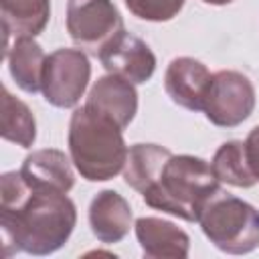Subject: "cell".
I'll return each mask as SVG.
<instances>
[{
    "label": "cell",
    "instance_id": "cell-8",
    "mask_svg": "<svg viewBox=\"0 0 259 259\" xmlns=\"http://www.w3.org/2000/svg\"><path fill=\"white\" fill-rule=\"evenodd\" d=\"M99 61L109 75H117L134 85L148 83L156 71L154 51L142 38L125 30L99 53Z\"/></svg>",
    "mask_w": 259,
    "mask_h": 259
},
{
    "label": "cell",
    "instance_id": "cell-6",
    "mask_svg": "<svg viewBox=\"0 0 259 259\" xmlns=\"http://www.w3.org/2000/svg\"><path fill=\"white\" fill-rule=\"evenodd\" d=\"M89 79L91 63L81 49H57L47 55L40 91L53 107L71 109L81 101Z\"/></svg>",
    "mask_w": 259,
    "mask_h": 259
},
{
    "label": "cell",
    "instance_id": "cell-18",
    "mask_svg": "<svg viewBox=\"0 0 259 259\" xmlns=\"http://www.w3.org/2000/svg\"><path fill=\"white\" fill-rule=\"evenodd\" d=\"M2 138L20 146L32 148L36 140V119L30 107L14 97L6 87L2 89Z\"/></svg>",
    "mask_w": 259,
    "mask_h": 259
},
{
    "label": "cell",
    "instance_id": "cell-3",
    "mask_svg": "<svg viewBox=\"0 0 259 259\" xmlns=\"http://www.w3.org/2000/svg\"><path fill=\"white\" fill-rule=\"evenodd\" d=\"M121 127L107 115L81 105L69 121V156L81 178L105 182L115 178L127 160Z\"/></svg>",
    "mask_w": 259,
    "mask_h": 259
},
{
    "label": "cell",
    "instance_id": "cell-7",
    "mask_svg": "<svg viewBox=\"0 0 259 259\" xmlns=\"http://www.w3.org/2000/svg\"><path fill=\"white\" fill-rule=\"evenodd\" d=\"M255 87L241 71H219L212 75L206 97L204 115L217 127H237L251 117L255 109Z\"/></svg>",
    "mask_w": 259,
    "mask_h": 259
},
{
    "label": "cell",
    "instance_id": "cell-11",
    "mask_svg": "<svg viewBox=\"0 0 259 259\" xmlns=\"http://www.w3.org/2000/svg\"><path fill=\"white\" fill-rule=\"evenodd\" d=\"M132 206L115 190H101L89 204V227L99 243H119L132 227Z\"/></svg>",
    "mask_w": 259,
    "mask_h": 259
},
{
    "label": "cell",
    "instance_id": "cell-2",
    "mask_svg": "<svg viewBox=\"0 0 259 259\" xmlns=\"http://www.w3.org/2000/svg\"><path fill=\"white\" fill-rule=\"evenodd\" d=\"M221 188L210 164L198 156H170L154 182L142 192L148 206L196 223L206 200Z\"/></svg>",
    "mask_w": 259,
    "mask_h": 259
},
{
    "label": "cell",
    "instance_id": "cell-14",
    "mask_svg": "<svg viewBox=\"0 0 259 259\" xmlns=\"http://www.w3.org/2000/svg\"><path fill=\"white\" fill-rule=\"evenodd\" d=\"M4 45L10 36H38L51 16V0H0ZM4 49V51H6Z\"/></svg>",
    "mask_w": 259,
    "mask_h": 259
},
{
    "label": "cell",
    "instance_id": "cell-5",
    "mask_svg": "<svg viewBox=\"0 0 259 259\" xmlns=\"http://www.w3.org/2000/svg\"><path fill=\"white\" fill-rule=\"evenodd\" d=\"M121 30L123 18L111 0L67 2V32L81 51L99 57Z\"/></svg>",
    "mask_w": 259,
    "mask_h": 259
},
{
    "label": "cell",
    "instance_id": "cell-13",
    "mask_svg": "<svg viewBox=\"0 0 259 259\" xmlns=\"http://www.w3.org/2000/svg\"><path fill=\"white\" fill-rule=\"evenodd\" d=\"M22 176L28 184L38 188H51L59 192H69L75 186L73 160L55 148H45L28 154L20 166Z\"/></svg>",
    "mask_w": 259,
    "mask_h": 259
},
{
    "label": "cell",
    "instance_id": "cell-17",
    "mask_svg": "<svg viewBox=\"0 0 259 259\" xmlns=\"http://www.w3.org/2000/svg\"><path fill=\"white\" fill-rule=\"evenodd\" d=\"M172 156V152L158 144H134L127 150V160L123 166V178L130 188L136 192H144L154 178L158 176L164 162Z\"/></svg>",
    "mask_w": 259,
    "mask_h": 259
},
{
    "label": "cell",
    "instance_id": "cell-4",
    "mask_svg": "<svg viewBox=\"0 0 259 259\" xmlns=\"http://www.w3.org/2000/svg\"><path fill=\"white\" fill-rule=\"evenodd\" d=\"M196 223L223 253L245 255L259 247V210L223 188L206 200Z\"/></svg>",
    "mask_w": 259,
    "mask_h": 259
},
{
    "label": "cell",
    "instance_id": "cell-16",
    "mask_svg": "<svg viewBox=\"0 0 259 259\" xmlns=\"http://www.w3.org/2000/svg\"><path fill=\"white\" fill-rule=\"evenodd\" d=\"M210 168L219 178V182L237 188H251L259 182V178L255 176L249 164V156L243 140H229L221 144L210 160Z\"/></svg>",
    "mask_w": 259,
    "mask_h": 259
},
{
    "label": "cell",
    "instance_id": "cell-12",
    "mask_svg": "<svg viewBox=\"0 0 259 259\" xmlns=\"http://www.w3.org/2000/svg\"><path fill=\"white\" fill-rule=\"evenodd\" d=\"M134 231L142 247V253L150 259L188 257L190 237L172 221L158 219V217H140L134 223Z\"/></svg>",
    "mask_w": 259,
    "mask_h": 259
},
{
    "label": "cell",
    "instance_id": "cell-21",
    "mask_svg": "<svg viewBox=\"0 0 259 259\" xmlns=\"http://www.w3.org/2000/svg\"><path fill=\"white\" fill-rule=\"evenodd\" d=\"M204 4H212V6H225V4H231L233 0H202Z\"/></svg>",
    "mask_w": 259,
    "mask_h": 259
},
{
    "label": "cell",
    "instance_id": "cell-15",
    "mask_svg": "<svg viewBox=\"0 0 259 259\" xmlns=\"http://www.w3.org/2000/svg\"><path fill=\"white\" fill-rule=\"evenodd\" d=\"M8 71L14 83L26 93H38L42 87V73L47 55L32 36H18L6 51Z\"/></svg>",
    "mask_w": 259,
    "mask_h": 259
},
{
    "label": "cell",
    "instance_id": "cell-1",
    "mask_svg": "<svg viewBox=\"0 0 259 259\" xmlns=\"http://www.w3.org/2000/svg\"><path fill=\"white\" fill-rule=\"evenodd\" d=\"M77 225L75 202L59 190L26 182L22 172L0 176V231L4 257L14 253L51 255L59 251Z\"/></svg>",
    "mask_w": 259,
    "mask_h": 259
},
{
    "label": "cell",
    "instance_id": "cell-20",
    "mask_svg": "<svg viewBox=\"0 0 259 259\" xmlns=\"http://www.w3.org/2000/svg\"><path fill=\"white\" fill-rule=\"evenodd\" d=\"M245 148H247V156H249V164L255 172V176L259 178V125H255L247 140H245Z\"/></svg>",
    "mask_w": 259,
    "mask_h": 259
},
{
    "label": "cell",
    "instance_id": "cell-10",
    "mask_svg": "<svg viewBox=\"0 0 259 259\" xmlns=\"http://www.w3.org/2000/svg\"><path fill=\"white\" fill-rule=\"evenodd\" d=\"M85 105L107 115L125 130L138 111V91L134 83L117 75H103L91 85Z\"/></svg>",
    "mask_w": 259,
    "mask_h": 259
},
{
    "label": "cell",
    "instance_id": "cell-19",
    "mask_svg": "<svg viewBox=\"0 0 259 259\" xmlns=\"http://www.w3.org/2000/svg\"><path fill=\"white\" fill-rule=\"evenodd\" d=\"M123 2L134 16L150 22H168L174 16H178V12L184 6V0H123Z\"/></svg>",
    "mask_w": 259,
    "mask_h": 259
},
{
    "label": "cell",
    "instance_id": "cell-9",
    "mask_svg": "<svg viewBox=\"0 0 259 259\" xmlns=\"http://www.w3.org/2000/svg\"><path fill=\"white\" fill-rule=\"evenodd\" d=\"M210 79L212 73L204 63L192 57H176L166 69L164 89L176 105L188 111H202Z\"/></svg>",
    "mask_w": 259,
    "mask_h": 259
}]
</instances>
